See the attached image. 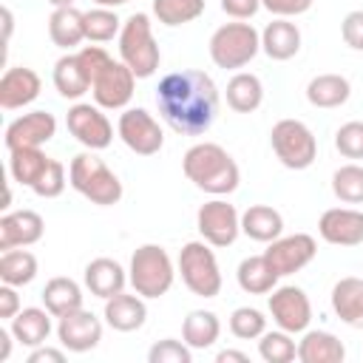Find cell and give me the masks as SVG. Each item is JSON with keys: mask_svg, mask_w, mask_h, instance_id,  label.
<instances>
[{"mask_svg": "<svg viewBox=\"0 0 363 363\" xmlns=\"http://www.w3.org/2000/svg\"><path fill=\"white\" fill-rule=\"evenodd\" d=\"M340 37L352 51H363V9H354L340 23Z\"/></svg>", "mask_w": 363, "mask_h": 363, "instance_id": "obj_45", "label": "cell"}, {"mask_svg": "<svg viewBox=\"0 0 363 363\" xmlns=\"http://www.w3.org/2000/svg\"><path fill=\"white\" fill-rule=\"evenodd\" d=\"M65 184H68V179H65V164H62L60 159H51L48 167H45V173L40 176V182L31 187V193L40 196V199H57V196H62Z\"/></svg>", "mask_w": 363, "mask_h": 363, "instance_id": "obj_43", "label": "cell"}, {"mask_svg": "<svg viewBox=\"0 0 363 363\" xmlns=\"http://www.w3.org/2000/svg\"><path fill=\"white\" fill-rule=\"evenodd\" d=\"M258 354L267 363H289L298 357V346L289 332L275 329V332H264L258 337Z\"/></svg>", "mask_w": 363, "mask_h": 363, "instance_id": "obj_39", "label": "cell"}, {"mask_svg": "<svg viewBox=\"0 0 363 363\" xmlns=\"http://www.w3.org/2000/svg\"><path fill=\"white\" fill-rule=\"evenodd\" d=\"M264 102V85L255 74L247 71H235L227 82V105L235 113H252L258 111Z\"/></svg>", "mask_w": 363, "mask_h": 363, "instance_id": "obj_31", "label": "cell"}, {"mask_svg": "<svg viewBox=\"0 0 363 363\" xmlns=\"http://www.w3.org/2000/svg\"><path fill=\"white\" fill-rule=\"evenodd\" d=\"M261 9V0H221V11L233 20H250Z\"/></svg>", "mask_w": 363, "mask_h": 363, "instance_id": "obj_47", "label": "cell"}, {"mask_svg": "<svg viewBox=\"0 0 363 363\" xmlns=\"http://www.w3.org/2000/svg\"><path fill=\"white\" fill-rule=\"evenodd\" d=\"M210 60L224 71L244 68L258 51H261V31H255L252 23H224L210 37Z\"/></svg>", "mask_w": 363, "mask_h": 363, "instance_id": "obj_6", "label": "cell"}, {"mask_svg": "<svg viewBox=\"0 0 363 363\" xmlns=\"http://www.w3.org/2000/svg\"><path fill=\"white\" fill-rule=\"evenodd\" d=\"M318 235L332 247H357V244H363V210L329 207L318 221Z\"/></svg>", "mask_w": 363, "mask_h": 363, "instance_id": "obj_17", "label": "cell"}, {"mask_svg": "<svg viewBox=\"0 0 363 363\" xmlns=\"http://www.w3.org/2000/svg\"><path fill=\"white\" fill-rule=\"evenodd\" d=\"M156 105L176 133L201 136L218 116V88L213 77L199 68L170 71L156 85Z\"/></svg>", "mask_w": 363, "mask_h": 363, "instance_id": "obj_1", "label": "cell"}, {"mask_svg": "<svg viewBox=\"0 0 363 363\" xmlns=\"http://www.w3.org/2000/svg\"><path fill=\"white\" fill-rule=\"evenodd\" d=\"M278 272L272 269V264L267 261V255H247L238 269H235V281L247 295H269L278 286Z\"/></svg>", "mask_w": 363, "mask_h": 363, "instance_id": "obj_28", "label": "cell"}, {"mask_svg": "<svg viewBox=\"0 0 363 363\" xmlns=\"http://www.w3.org/2000/svg\"><path fill=\"white\" fill-rule=\"evenodd\" d=\"M40 88H43V82H40V74L34 68L11 65L0 77V108L3 111L26 108L40 96Z\"/></svg>", "mask_w": 363, "mask_h": 363, "instance_id": "obj_19", "label": "cell"}, {"mask_svg": "<svg viewBox=\"0 0 363 363\" xmlns=\"http://www.w3.org/2000/svg\"><path fill=\"white\" fill-rule=\"evenodd\" d=\"M40 298H43V306L54 315V318H62V315H68V312H74V309H82V286L74 281V278H65V275H57V278H51L45 286H43V292H40Z\"/></svg>", "mask_w": 363, "mask_h": 363, "instance_id": "obj_29", "label": "cell"}, {"mask_svg": "<svg viewBox=\"0 0 363 363\" xmlns=\"http://www.w3.org/2000/svg\"><path fill=\"white\" fill-rule=\"evenodd\" d=\"M57 340L68 352H77V354L91 352L102 340V320L94 312H88L85 306L74 309V312L57 318Z\"/></svg>", "mask_w": 363, "mask_h": 363, "instance_id": "obj_15", "label": "cell"}, {"mask_svg": "<svg viewBox=\"0 0 363 363\" xmlns=\"http://www.w3.org/2000/svg\"><path fill=\"white\" fill-rule=\"evenodd\" d=\"M54 9H60V6H74V0H48Z\"/></svg>", "mask_w": 363, "mask_h": 363, "instance_id": "obj_53", "label": "cell"}, {"mask_svg": "<svg viewBox=\"0 0 363 363\" xmlns=\"http://www.w3.org/2000/svg\"><path fill=\"white\" fill-rule=\"evenodd\" d=\"M54 88L60 91V96L65 99H79L82 94L91 91V82L79 65V57L77 54H62L57 62H54Z\"/></svg>", "mask_w": 363, "mask_h": 363, "instance_id": "obj_34", "label": "cell"}, {"mask_svg": "<svg viewBox=\"0 0 363 363\" xmlns=\"http://www.w3.org/2000/svg\"><path fill=\"white\" fill-rule=\"evenodd\" d=\"M96 6H102V9H119V6H125L128 0H94Z\"/></svg>", "mask_w": 363, "mask_h": 363, "instance_id": "obj_52", "label": "cell"}, {"mask_svg": "<svg viewBox=\"0 0 363 363\" xmlns=\"http://www.w3.org/2000/svg\"><path fill=\"white\" fill-rule=\"evenodd\" d=\"M82 281H85V289L102 301L113 298L116 292H125V284H128V269L113 261V258H94L85 272H82Z\"/></svg>", "mask_w": 363, "mask_h": 363, "instance_id": "obj_20", "label": "cell"}, {"mask_svg": "<svg viewBox=\"0 0 363 363\" xmlns=\"http://www.w3.org/2000/svg\"><path fill=\"white\" fill-rule=\"evenodd\" d=\"M116 133L125 142L128 150L139 153V156H153L162 150L164 145V130L156 122L153 113H147L145 108H125L119 113L116 122Z\"/></svg>", "mask_w": 363, "mask_h": 363, "instance_id": "obj_11", "label": "cell"}, {"mask_svg": "<svg viewBox=\"0 0 363 363\" xmlns=\"http://www.w3.org/2000/svg\"><path fill=\"white\" fill-rule=\"evenodd\" d=\"M133 88H136V74L122 60H111V65L94 79L91 94H94V102L99 108L125 111L128 102L133 99Z\"/></svg>", "mask_w": 363, "mask_h": 363, "instance_id": "obj_13", "label": "cell"}, {"mask_svg": "<svg viewBox=\"0 0 363 363\" xmlns=\"http://www.w3.org/2000/svg\"><path fill=\"white\" fill-rule=\"evenodd\" d=\"M264 255L272 264V269L284 278V275H292V272L303 269L306 264H312V258L318 255V241L309 233L278 235L275 241H269V247L264 250Z\"/></svg>", "mask_w": 363, "mask_h": 363, "instance_id": "obj_14", "label": "cell"}, {"mask_svg": "<svg viewBox=\"0 0 363 363\" xmlns=\"http://www.w3.org/2000/svg\"><path fill=\"white\" fill-rule=\"evenodd\" d=\"M105 323L116 332H136L145 326L147 320V306L145 298L139 292H116L113 298L105 301V312H102Z\"/></svg>", "mask_w": 363, "mask_h": 363, "instance_id": "obj_21", "label": "cell"}, {"mask_svg": "<svg viewBox=\"0 0 363 363\" xmlns=\"http://www.w3.org/2000/svg\"><path fill=\"white\" fill-rule=\"evenodd\" d=\"M204 14V0H153V17L162 26H184Z\"/></svg>", "mask_w": 363, "mask_h": 363, "instance_id": "obj_36", "label": "cell"}, {"mask_svg": "<svg viewBox=\"0 0 363 363\" xmlns=\"http://www.w3.org/2000/svg\"><path fill=\"white\" fill-rule=\"evenodd\" d=\"M199 235L213 247H230L241 235V213L221 196L204 201L196 213Z\"/></svg>", "mask_w": 363, "mask_h": 363, "instance_id": "obj_9", "label": "cell"}, {"mask_svg": "<svg viewBox=\"0 0 363 363\" xmlns=\"http://www.w3.org/2000/svg\"><path fill=\"white\" fill-rule=\"evenodd\" d=\"M216 363H250L247 352H235V349H221L216 354Z\"/></svg>", "mask_w": 363, "mask_h": 363, "instance_id": "obj_50", "label": "cell"}, {"mask_svg": "<svg viewBox=\"0 0 363 363\" xmlns=\"http://www.w3.org/2000/svg\"><path fill=\"white\" fill-rule=\"evenodd\" d=\"M51 312L43 306H26V309H20L11 320H9V329H11V335L17 337V343L20 346H28V349H34V346H43L45 340H48V335H51Z\"/></svg>", "mask_w": 363, "mask_h": 363, "instance_id": "obj_24", "label": "cell"}, {"mask_svg": "<svg viewBox=\"0 0 363 363\" xmlns=\"http://www.w3.org/2000/svg\"><path fill=\"white\" fill-rule=\"evenodd\" d=\"M20 309H23V306H20L17 286H11V284H0V318H3V320H11Z\"/></svg>", "mask_w": 363, "mask_h": 363, "instance_id": "obj_48", "label": "cell"}, {"mask_svg": "<svg viewBox=\"0 0 363 363\" xmlns=\"http://www.w3.org/2000/svg\"><path fill=\"white\" fill-rule=\"evenodd\" d=\"M221 335V320L210 309H193L182 323V340L190 349H210Z\"/></svg>", "mask_w": 363, "mask_h": 363, "instance_id": "obj_33", "label": "cell"}, {"mask_svg": "<svg viewBox=\"0 0 363 363\" xmlns=\"http://www.w3.org/2000/svg\"><path fill=\"white\" fill-rule=\"evenodd\" d=\"M332 312L352 329H363V278L346 275L332 286Z\"/></svg>", "mask_w": 363, "mask_h": 363, "instance_id": "obj_23", "label": "cell"}, {"mask_svg": "<svg viewBox=\"0 0 363 363\" xmlns=\"http://www.w3.org/2000/svg\"><path fill=\"white\" fill-rule=\"evenodd\" d=\"M315 0H261V9H267L275 17H298L312 9Z\"/></svg>", "mask_w": 363, "mask_h": 363, "instance_id": "obj_46", "label": "cell"}, {"mask_svg": "<svg viewBox=\"0 0 363 363\" xmlns=\"http://www.w3.org/2000/svg\"><path fill=\"white\" fill-rule=\"evenodd\" d=\"M269 145L289 170H306L318 159V139L301 119H278L269 130Z\"/></svg>", "mask_w": 363, "mask_h": 363, "instance_id": "obj_8", "label": "cell"}, {"mask_svg": "<svg viewBox=\"0 0 363 363\" xmlns=\"http://www.w3.org/2000/svg\"><path fill=\"white\" fill-rule=\"evenodd\" d=\"M269 315L275 320L278 329L289 332V335H303L312 323V303H309V295L301 289V286H275L269 292Z\"/></svg>", "mask_w": 363, "mask_h": 363, "instance_id": "obj_12", "label": "cell"}, {"mask_svg": "<svg viewBox=\"0 0 363 363\" xmlns=\"http://www.w3.org/2000/svg\"><path fill=\"white\" fill-rule=\"evenodd\" d=\"M17 337L11 335V329H0V363L3 360H9V354H11V343H14Z\"/></svg>", "mask_w": 363, "mask_h": 363, "instance_id": "obj_51", "label": "cell"}, {"mask_svg": "<svg viewBox=\"0 0 363 363\" xmlns=\"http://www.w3.org/2000/svg\"><path fill=\"white\" fill-rule=\"evenodd\" d=\"M65 360V352L62 349H54V346H34L28 352V363H62Z\"/></svg>", "mask_w": 363, "mask_h": 363, "instance_id": "obj_49", "label": "cell"}, {"mask_svg": "<svg viewBox=\"0 0 363 363\" xmlns=\"http://www.w3.org/2000/svg\"><path fill=\"white\" fill-rule=\"evenodd\" d=\"M45 221L37 210H6L0 216V250L31 247L43 238Z\"/></svg>", "mask_w": 363, "mask_h": 363, "instance_id": "obj_18", "label": "cell"}, {"mask_svg": "<svg viewBox=\"0 0 363 363\" xmlns=\"http://www.w3.org/2000/svg\"><path fill=\"white\" fill-rule=\"evenodd\" d=\"M332 193L343 204H363V167L357 162L340 164L332 173Z\"/></svg>", "mask_w": 363, "mask_h": 363, "instance_id": "obj_37", "label": "cell"}, {"mask_svg": "<svg viewBox=\"0 0 363 363\" xmlns=\"http://www.w3.org/2000/svg\"><path fill=\"white\" fill-rule=\"evenodd\" d=\"M230 332L238 340H255V337H261L267 332V318L255 306H238L230 315Z\"/></svg>", "mask_w": 363, "mask_h": 363, "instance_id": "obj_40", "label": "cell"}, {"mask_svg": "<svg viewBox=\"0 0 363 363\" xmlns=\"http://www.w3.org/2000/svg\"><path fill=\"white\" fill-rule=\"evenodd\" d=\"M37 255L23 250V247H14V250H3L0 255V281L3 284H11V286H26L37 278Z\"/></svg>", "mask_w": 363, "mask_h": 363, "instance_id": "obj_35", "label": "cell"}, {"mask_svg": "<svg viewBox=\"0 0 363 363\" xmlns=\"http://www.w3.org/2000/svg\"><path fill=\"white\" fill-rule=\"evenodd\" d=\"M68 184L85 196L91 204H99V207H111V204H119L122 199V182L119 176L96 156V150H85V153H77L68 164Z\"/></svg>", "mask_w": 363, "mask_h": 363, "instance_id": "obj_3", "label": "cell"}, {"mask_svg": "<svg viewBox=\"0 0 363 363\" xmlns=\"http://www.w3.org/2000/svg\"><path fill=\"white\" fill-rule=\"evenodd\" d=\"M119 60L136 74V79H147L156 74V68L162 62V51L153 37V23L145 11H136L122 23Z\"/></svg>", "mask_w": 363, "mask_h": 363, "instance_id": "obj_4", "label": "cell"}, {"mask_svg": "<svg viewBox=\"0 0 363 363\" xmlns=\"http://www.w3.org/2000/svg\"><path fill=\"white\" fill-rule=\"evenodd\" d=\"M57 133V119L48 111H28L17 119H11L6 125L3 142L9 150L17 147H43L45 142H51Z\"/></svg>", "mask_w": 363, "mask_h": 363, "instance_id": "obj_16", "label": "cell"}, {"mask_svg": "<svg viewBox=\"0 0 363 363\" xmlns=\"http://www.w3.org/2000/svg\"><path fill=\"white\" fill-rule=\"evenodd\" d=\"M102 111L105 108L91 105V102H74L65 113V125L71 136L85 150H105L113 142V125Z\"/></svg>", "mask_w": 363, "mask_h": 363, "instance_id": "obj_10", "label": "cell"}, {"mask_svg": "<svg viewBox=\"0 0 363 363\" xmlns=\"http://www.w3.org/2000/svg\"><path fill=\"white\" fill-rule=\"evenodd\" d=\"M48 37L57 48L71 51L85 40V11L74 6H60L48 17Z\"/></svg>", "mask_w": 363, "mask_h": 363, "instance_id": "obj_26", "label": "cell"}, {"mask_svg": "<svg viewBox=\"0 0 363 363\" xmlns=\"http://www.w3.org/2000/svg\"><path fill=\"white\" fill-rule=\"evenodd\" d=\"M51 156H45L40 147H17V150H9V176L23 184V187H34L40 182V176L45 173Z\"/></svg>", "mask_w": 363, "mask_h": 363, "instance_id": "obj_32", "label": "cell"}, {"mask_svg": "<svg viewBox=\"0 0 363 363\" xmlns=\"http://www.w3.org/2000/svg\"><path fill=\"white\" fill-rule=\"evenodd\" d=\"M182 170L187 182H193L199 190L210 196H230L238 190L241 182V170L235 159L216 142H196L193 147H187L182 159Z\"/></svg>", "mask_w": 363, "mask_h": 363, "instance_id": "obj_2", "label": "cell"}, {"mask_svg": "<svg viewBox=\"0 0 363 363\" xmlns=\"http://www.w3.org/2000/svg\"><path fill=\"white\" fill-rule=\"evenodd\" d=\"M261 51L275 62L292 60L301 51V28L289 17H275L261 31Z\"/></svg>", "mask_w": 363, "mask_h": 363, "instance_id": "obj_22", "label": "cell"}, {"mask_svg": "<svg viewBox=\"0 0 363 363\" xmlns=\"http://www.w3.org/2000/svg\"><path fill=\"white\" fill-rule=\"evenodd\" d=\"M352 96V85L340 74H318L306 82V99L312 108H340Z\"/></svg>", "mask_w": 363, "mask_h": 363, "instance_id": "obj_30", "label": "cell"}, {"mask_svg": "<svg viewBox=\"0 0 363 363\" xmlns=\"http://www.w3.org/2000/svg\"><path fill=\"white\" fill-rule=\"evenodd\" d=\"M179 275H182V284L196 295V298H216L221 292V267H218V258L213 252V244H207L204 238L201 241H187L179 252Z\"/></svg>", "mask_w": 363, "mask_h": 363, "instance_id": "obj_7", "label": "cell"}, {"mask_svg": "<svg viewBox=\"0 0 363 363\" xmlns=\"http://www.w3.org/2000/svg\"><path fill=\"white\" fill-rule=\"evenodd\" d=\"M77 57H79V65H82V71H85V77H88L91 85H94V79L111 65V54H108L102 45H82V48L77 51Z\"/></svg>", "mask_w": 363, "mask_h": 363, "instance_id": "obj_44", "label": "cell"}, {"mask_svg": "<svg viewBox=\"0 0 363 363\" xmlns=\"http://www.w3.org/2000/svg\"><path fill=\"white\" fill-rule=\"evenodd\" d=\"M122 23L125 20H119L116 9L96 6V9L85 11V40H91V43H108V40L119 37Z\"/></svg>", "mask_w": 363, "mask_h": 363, "instance_id": "obj_38", "label": "cell"}, {"mask_svg": "<svg viewBox=\"0 0 363 363\" xmlns=\"http://www.w3.org/2000/svg\"><path fill=\"white\" fill-rule=\"evenodd\" d=\"M241 233L252 241L269 244L284 233V216L269 204H250L241 213Z\"/></svg>", "mask_w": 363, "mask_h": 363, "instance_id": "obj_27", "label": "cell"}, {"mask_svg": "<svg viewBox=\"0 0 363 363\" xmlns=\"http://www.w3.org/2000/svg\"><path fill=\"white\" fill-rule=\"evenodd\" d=\"M335 147L340 156L346 159H363V122L360 119H352V122H343L337 130H335Z\"/></svg>", "mask_w": 363, "mask_h": 363, "instance_id": "obj_41", "label": "cell"}, {"mask_svg": "<svg viewBox=\"0 0 363 363\" xmlns=\"http://www.w3.org/2000/svg\"><path fill=\"white\" fill-rule=\"evenodd\" d=\"M176 264L162 244H142L130 255L128 281L142 298H162L176 281Z\"/></svg>", "mask_w": 363, "mask_h": 363, "instance_id": "obj_5", "label": "cell"}, {"mask_svg": "<svg viewBox=\"0 0 363 363\" xmlns=\"http://www.w3.org/2000/svg\"><path fill=\"white\" fill-rule=\"evenodd\" d=\"M147 360L150 363H193V349L184 340L164 337V340H159V343L150 346Z\"/></svg>", "mask_w": 363, "mask_h": 363, "instance_id": "obj_42", "label": "cell"}, {"mask_svg": "<svg viewBox=\"0 0 363 363\" xmlns=\"http://www.w3.org/2000/svg\"><path fill=\"white\" fill-rule=\"evenodd\" d=\"M346 346L326 329H306L298 340V360L301 363H343Z\"/></svg>", "mask_w": 363, "mask_h": 363, "instance_id": "obj_25", "label": "cell"}]
</instances>
